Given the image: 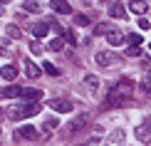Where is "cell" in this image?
Instances as JSON below:
<instances>
[{"label": "cell", "mask_w": 151, "mask_h": 146, "mask_svg": "<svg viewBox=\"0 0 151 146\" xmlns=\"http://www.w3.org/2000/svg\"><path fill=\"white\" fill-rule=\"evenodd\" d=\"M129 99V94H124L119 87H111V92L106 94V106H124Z\"/></svg>", "instance_id": "obj_1"}, {"label": "cell", "mask_w": 151, "mask_h": 146, "mask_svg": "<svg viewBox=\"0 0 151 146\" xmlns=\"http://www.w3.org/2000/svg\"><path fill=\"white\" fill-rule=\"evenodd\" d=\"M40 111V104H20L15 111H12V119H27V117H35V114Z\"/></svg>", "instance_id": "obj_2"}, {"label": "cell", "mask_w": 151, "mask_h": 146, "mask_svg": "<svg viewBox=\"0 0 151 146\" xmlns=\"http://www.w3.org/2000/svg\"><path fill=\"white\" fill-rule=\"evenodd\" d=\"M136 139H139L141 144H149V141H151V117H149L144 124L136 126Z\"/></svg>", "instance_id": "obj_3"}, {"label": "cell", "mask_w": 151, "mask_h": 146, "mask_svg": "<svg viewBox=\"0 0 151 146\" xmlns=\"http://www.w3.org/2000/svg\"><path fill=\"white\" fill-rule=\"evenodd\" d=\"M45 97L42 89H32V87H22V99H27L30 104H40V99Z\"/></svg>", "instance_id": "obj_4"}, {"label": "cell", "mask_w": 151, "mask_h": 146, "mask_svg": "<svg viewBox=\"0 0 151 146\" xmlns=\"http://www.w3.org/2000/svg\"><path fill=\"white\" fill-rule=\"evenodd\" d=\"M124 139H127V134H124V129H114L109 136H106V144L104 146H122Z\"/></svg>", "instance_id": "obj_5"}, {"label": "cell", "mask_w": 151, "mask_h": 146, "mask_svg": "<svg viewBox=\"0 0 151 146\" xmlns=\"http://www.w3.org/2000/svg\"><path fill=\"white\" fill-rule=\"evenodd\" d=\"M50 106H52L55 111H60V114L72 111V101L70 99H50Z\"/></svg>", "instance_id": "obj_6"}, {"label": "cell", "mask_w": 151, "mask_h": 146, "mask_svg": "<svg viewBox=\"0 0 151 146\" xmlns=\"http://www.w3.org/2000/svg\"><path fill=\"white\" fill-rule=\"evenodd\" d=\"M106 40H109L111 47H119L124 42V32H122V30H116V27H111L109 32H106Z\"/></svg>", "instance_id": "obj_7"}, {"label": "cell", "mask_w": 151, "mask_h": 146, "mask_svg": "<svg viewBox=\"0 0 151 146\" xmlns=\"http://www.w3.org/2000/svg\"><path fill=\"white\" fill-rule=\"evenodd\" d=\"M50 8H52L55 12H60V15H70V12H72V5L65 3V0H52V3H50Z\"/></svg>", "instance_id": "obj_8"}, {"label": "cell", "mask_w": 151, "mask_h": 146, "mask_svg": "<svg viewBox=\"0 0 151 146\" xmlns=\"http://www.w3.org/2000/svg\"><path fill=\"white\" fill-rule=\"evenodd\" d=\"M5 97H22V87H17V84H10V87H5V89H0V99H5Z\"/></svg>", "instance_id": "obj_9"}, {"label": "cell", "mask_w": 151, "mask_h": 146, "mask_svg": "<svg viewBox=\"0 0 151 146\" xmlns=\"http://www.w3.org/2000/svg\"><path fill=\"white\" fill-rule=\"evenodd\" d=\"M94 60H97V65L106 67V65H114L116 57H114V55H109V52H97V57H94Z\"/></svg>", "instance_id": "obj_10"}, {"label": "cell", "mask_w": 151, "mask_h": 146, "mask_svg": "<svg viewBox=\"0 0 151 146\" xmlns=\"http://www.w3.org/2000/svg\"><path fill=\"white\" fill-rule=\"evenodd\" d=\"M25 74H27V79H37L42 74V69L37 65H32V62H25Z\"/></svg>", "instance_id": "obj_11"}, {"label": "cell", "mask_w": 151, "mask_h": 146, "mask_svg": "<svg viewBox=\"0 0 151 146\" xmlns=\"http://www.w3.org/2000/svg\"><path fill=\"white\" fill-rule=\"evenodd\" d=\"M109 15L111 17H127V5H124V3H114L109 8Z\"/></svg>", "instance_id": "obj_12"}, {"label": "cell", "mask_w": 151, "mask_h": 146, "mask_svg": "<svg viewBox=\"0 0 151 146\" xmlns=\"http://www.w3.org/2000/svg\"><path fill=\"white\" fill-rule=\"evenodd\" d=\"M114 87H119V89H122L124 94H129L131 89H134V79H131V77H122V79H119Z\"/></svg>", "instance_id": "obj_13"}, {"label": "cell", "mask_w": 151, "mask_h": 146, "mask_svg": "<svg viewBox=\"0 0 151 146\" xmlns=\"http://www.w3.org/2000/svg\"><path fill=\"white\" fill-rule=\"evenodd\" d=\"M0 74H3V79H8V82H12L17 77V67L15 65H5L3 69H0Z\"/></svg>", "instance_id": "obj_14"}, {"label": "cell", "mask_w": 151, "mask_h": 146, "mask_svg": "<svg viewBox=\"0 0 151 146\" xmlns=\"http://www.w3.org/2000/svg\"><path fill=\"white\" fill-rule=\"evenodd\" d=\"M17 136L20 139H37V131H35V126H20V129H17Z\"/></svg>", "instance_id": "obj_15"}, {"label": "cell", "mask_w": 151, "mask_h": 146, "mask_svg": "<svg viewBox=\"0 0 151 146\" xmlns=\"http://www.w3.org/2000/svg\"><path fill=\"white\" fill-rule=\"evenodd\" d=\"M127 8H131V12H136V15H144V12L149 10V5H146V3H141V0H131Z\"/></svg>", "instance_id": "obj_16"}, {"label": "cell", "mask_w": 151, "mask_h": 146, "mask_svg": "<svg viewBox=\"0 0 151 146\" xmlns=\"http://www.w3.org/2000/svg\"><path fill=\"white\" fill-rule=\"evenodd\" d=\"M30 30H32L35 37H45L50 27H47V22H35V25H30Z\"/></svg>", "instance_id": "obj_17"}, {"label": "cell", "mask_w": 151, "mask_h": 146, "mask_svg": "<svg viewBox=\"0 0 151 146\" xmlns=\"http://www.w3.org/2000/svg\"><path fill=\"white\" fill-rule=\"evenodd\" d=\"M84 84L89 87V92H92V94H94V92L99 89V79L94 77V74H87V77H84Z\"/></svg>", "instance_id": "obj_18"}, {"label": "cell", "mask_w": 151, "mask_h": 146, "mask_svg": "<svg viewBox=\"0 0 151 146\" xmlns=\"http://www.w3.org/2000/svg\"><path fill=\"white\" fill-rule=\"evenodd\" d=\"M139 87H141V92L146 94V97H151V74H146V77L141 79V84H139Z\"/></svg>", "instance_id": "obj_19"}, {"label": "cell", "mask_w": 151, "mask_h": 146, "mask_svg": "<svg viewBox=\"0 0 151 146\" xmlns=\"http://www.w3.org/2000/svg\"><path fill=\"white\" fill-rule=\"evenodd\" d=\"M5 32H8V37H12V40H20V37H22V32H20V27H17V25H8V30H5Z\"/></svg>", "instance_id": "obj_20"}, {"label": "cell", "mask_w": 151, "mask_h": 146, "mask_svg": "<svg viewBox=\"0 0 151 146\" xmlns=\"http://www.w3.org/2000/svg\"><path fill=\"white\" fill-rule=\"evenodd\" d=\"M62 47H65V40H62V37H55V40L50 42V50H55V52H60Z\"/></svg>", "instance_id": "obj_21"}, {"label": "cell", "mask_w": 151, "mask_h": 146, "mask_svg": "<svg viewBox=\"0 0 151 146\" xmlns=\"http://www.w3.org/2000/svg\"><path fill=\"white\" fill-rule=\"evenodd\" d=\"M25 12H40V3H22Z\"/></svg>", "instance_id": "obj_22"}, {"label": "cell", "mask_w": 151, "mask_h": 146, "mask_svg": "<svg viewBox=\"0 0 151 146\" xmlns=\"http://www.w3.org/2000/svg\"><path fill=\"white\" fill-rule=\"evenodd\" d=\"M42 69H45V72H47V74H55V77H57V74H60V69H57V67H55V65H52V62H45V65H42Z\"/></svg>", "instance_id": "obj_23"}, {"label": "cell", "mask_w": 151, "mask_h": 146, "mask_svg": "<svg viewBox=\"0 0 151 146\" xmlns=\"http://www.w3.org/2000/svg\"><path fill=\"white\" fill-rule=\"evenodd\" d=\"M84 122H87V117H79L77 122H72V124H70V131H79V129H82V124H84Z\"/></svg>", "instance_id": "obj_24"}, {"label": "cell", "mask_w": 151, "mask_h": 146, "mask_svg": "<svg viewBox=\"0 0 151 146\" xmlns=\"http://www.w3.org/2000/svg\"><path fill=\"white\" fill-rule=\"evenodd\" d=\"M109 30H111V25H109V22H102V25H97V30H94V32H97V35H106Z\"/></svg>", "instance_id": "obj_25"}, {"label": "cell", "mask_w": 151, "mask_h": 146, "mask_svg": "<svg viewBox=\"0 0 151 146\" xmlns=\"http://www.w3.org/2000/svg\"><path fill=\"white\" fill-rule=\"evenodd\" d=\"M129 42H131L134 47H139V45H141V35H139V32H131V35H129Z\"/></svg>", "instance_id": "obj_26"}, {"label": "cell", "mask_w": 151, "mask_h": 146, "mask_svg": "<svg viewBox=\"0 0 151 146\" xmlns=\"http://www.w3.org/2000/svg\"><path fill=\"white\" fill-rule=\"evenodd\" d=\"M30 50H32V55H40V52H42V45L35 40V42H30Z\"/></svg>", "instance_id": "obj_27"}, {"label": "cell", "mask_w": 151, "mask_h": 146, "mask_svg": "<svg viewBox=\"0 0 151 146\" xmlns=\"http://www.w3.org/2000/svg\"><path fill=\"white\" fill-rule=\"evenodd\" d=\"M74 22H77V25H89V17H87V15H77Z\"/></svg>", "instance_id": "obj_28"}, {"label": "cell", "mask_w": 151, "mask_h": 146, "mask_svg": "<svg viewBox=\"0 0 151 146\" xmlns=\"http://www.w3.org/2000/svg\"><path fill=\"white\" fill-rule=\"evenodd\" d=\"M127 52H129L131 57H139V55H141V50H139V47H129V50H127Z\"/></svg>", "instance_id": "obj_29"}, {"label": "cell", "mask_w": 151, "mask_h": 146, "mask_svg": "<svg viewBox=\"0 0 151 146\" xmlns=\"http://www.w3.org/2000/svg\"><path fill=\"white\" fill-rule=\"evenodd\" d=\"M139 27H141V30H149V27H151V25H149V20H146V17H141V20H139Z\"/></svg>", "instance_id": "obj_30"}, {"label": "cell", "mask_w": 151, "mask_h": 146, "mask_svg": "<svg viewBox=\"0 0 151 146\" xmlns=\"http://www.w3.org/2000/svg\"><path fill=\"white\" fill-rule=\"evenodd\" d=\"M84 146H99V139H92V141H87Z\"/></svg>", "instance_id": "obj_31"}, {"label": "cell", "mask_w": 151, "mask_h": 146, "mask_svg": "<svg viewBox=\"0 0 151 146\" xmlns=\"http://www.w3.org/2000/svg\"><path fill=\"white\" fill-rule=\"evenodd\" d=\"M3 117H5V111H3V109H0V119H3Z\"/></svg>", "instance_id": "obj_32"}, {"label": "cell", "mask_w": 151, "mask_h": 146, "mask_svg": "<svg viewBox=\"0 0 151 146\" xmlns=\"http://www.w3.org/2000/svg\"><path fill=\"white\" fill-rule=\"evenodd\" d=\"M3 12H5V10H3V5H0V15H3Z\"/></svg>", "instance_id": "obj_33"}, {"label": "cell", "mask_w": 151, "mask_h": 146, "mask_svg": "<svg viewBox=\"0 0 151 146\" xmlns=\"http://www.w3.org/2000/svg\"><path fill=\"white\" fill-rule=\"evenodd\" d=\"M149 50H151V45H149Z\"/></svg>", "instance_id": "obj_34"}]
</instances>
